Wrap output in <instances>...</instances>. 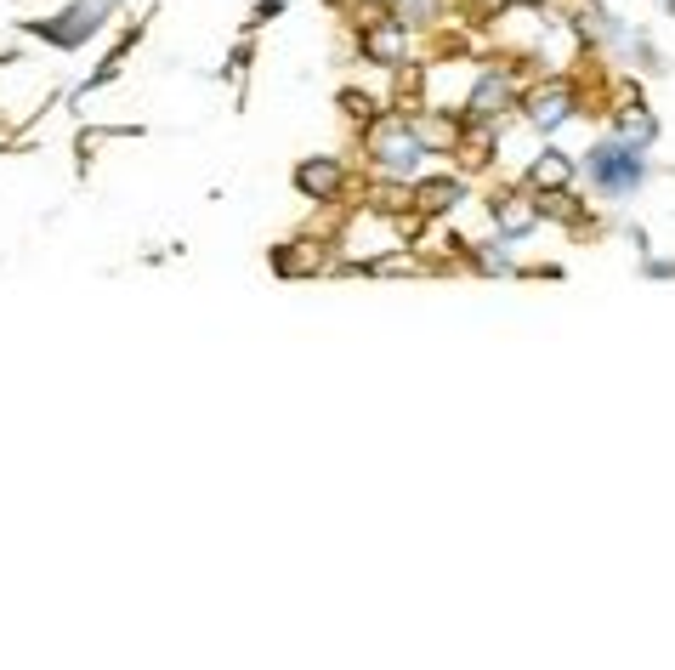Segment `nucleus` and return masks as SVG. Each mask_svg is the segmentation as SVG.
Masks as SVG:
<instances>
[{"label":"nucleus","instance_id":"obj_2","mask_svg":"<svg viewBox=\"0 0 675 670\" xmlns=\"http://www.w3.org/2000/svg\"><path fill=\"white\" fill-rule=\"evenodd\" d=\"M568 108H573V91L556 80V86H539L534 97H528V120H534V125H556V120H568Z\"/></svg>","mask_w":675,"mask_h":670},{"label":"nucleus","instance_id":"obj_8","mask_svg":"<svg viewBox=\"0 0 675 670\" xmlns=\"http://www.w3.org/2000/svg\"><path fill=\"white\" fill-rule=\"evenodd\" d=\"M449 199H460V188H454V182H426L420 205H426V211H437V205H449Z\"/></svg>","mask_w":675,"mask_h":670},{"label":"nucleus","instance_id":"obj_5","mask_svg":"<svg viewBox=\"0 0 675 670\" xmlns=\"http://www.w3.org/2000/svg\"><path fill=\"white\" fill-rule=\"evenodd\" d=\"M647 137H653V114H647V108H624V114H619V142L641 148Z\"/></svg>","mask_w":675,"mask_h":670},{"label":"nucleus","instance_id":"obj_7","mask_svg":"<svg viewBox=\"0 0 675 670\" xmlns=\"http://www.w3.org/2000/svg\"><path fill=\"white\" fill-rule=\"evenodd\" d=\"M568 177H573V165L562 154H545L534 165V182H545V188H568Z\"/></svg>","mask_w":675,"mask_h":670},{"label":"nucleus","instance_id":"obj_11","mask_svg":"<svg viewBox=\"0 0 675 670\" xmlns=\"http://www.w3.org/2000/svg\"><path fill=\"white\" fill-rule=\"evenodd\" d=\"M670 12H675V0H670Z\"/></svg>","mask_w":675,"mask_h":670},{"label":"nucleus","instance_id":"obj_3","mask_svg":"<svg viewBox=\"0 0 675 670\" xmlns=\"http://www.w3.org/2000/svg\"><path fill=\"white\" fill-rule=\"evenodd\" d=\"M375 154L392 165V171H415L420 165V148H415V131H386L381 142H375Z\"/></svg>","mask_w":675,"mask_h":670},{"label":"nucleus","instance_id":"obj_6","mask_svg":"<svg viewBox=\"0 0 675 670\" xmlns=\"http://www.w3.org/2000/svg\"><path fill=\"white\" fill-rule=\"evenodd\" d=\"M500 228H505V239H528L534 211H528V205H517V199H505V205H500Z\"/></svg>","mask_w":675,"mask_h":670},{"label":"nucleus","instance_id":"obj_9","mask_svg":"<svg viewBox=\"0 0 675 670\" xmlns=\"http://www.w3.org/2000/svg\"><path fill=\"white\" fill-rule=\"evenodd\" d=\"M505 91H511V80H483V86H477V108H494V103H505Z\"/></svg>","mask_w":675,"mask_h":670},{"label":"nucleus","instance_id":"obj_10","mask_svg":"<svg viewBox=\"0 0 675 670\" xmlns=\"http://www.w3.org/2000/svg\"><path fill=\"white\" fill-rule=\"evenodd\" d=\"M369 52L392 63V57H398V29H375V35H369Z\"/></svg>","mask_w":675,"mask_h":670},{"label":"nucleus","instance_id":"obj_1","mask_svg":"<svg viewBox=\"0 0 675 670\" xmlns=\"http://www.w3.org/2000/svg\"><path fill=\"white\" fill-rule=\"evenodd\" d=\"M585 171L602 194H636L641 188V159H636L630 142H602V148L585 159Z\"/></svg>","mask_w":675,"mask_h":670},{"label":"nucleus","instance_id":"obj_4","mask_svg":"<svg viewBox=\"0 0 675 670\" xmlns=\"http://www.w3.org/2000/svg\"><path fill=\"white\" fill-rule=\"evenodd\" d=\"M295 182H301V194L324 199V194H335V188H341V165H335V159H312V165H301V171H295Z\"/></svg>","mask_w":675,"mask_h":670}]
</instances>
